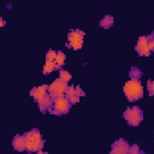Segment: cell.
<instances>
[{"label": "cell", "mask_w": 154, "mask_h": 154, "mask_svg": "<svg viewBox=\"0 0 154 154\" xmlns=\"http://www.w3.org/2000/svg\"><path fill=\"white\" fill-rule=\"evenodd\" d=\"M123 91L130 102L137 101L143 96V87L140 79H129L123 87Z\"/></svg>", "instance_id": "6da1fadb"}, {"label": "cell", "mask_w": 154, "mask_h": 154, "mask_svg": "<svg viewBox=\"0 0 154 154\" xmlns=\"http://www.w3.org/2000/svg\"><path fill=\"white\" fill-rule=\"evenodd\" d=\"M26 135V150L30 153L41 152L43 148V140L42 135L37 129H31Z\"/></svg>", "instance_id": "7a4b0ae2"}, {"label": "cell", "mask_w": 154, "mask_h": 154, "mask_svg": "<svg viewBox=\"0 0 154 154\" xmlns=\"http://www.w3.org/2000/svg\"><path fill=\"white\" fill-rule=\"evenodd\" d=\"M124 119L126 120V123L131 126H138L140 123L143 119V111L137 107V106H132L130 108H128L124 113H123Z\"/></svg>", "instance_id": "3957f363"}, {"label": "cell", "mask_w": 154, "mask_h": 154, "mask_svg": "<svg viewBox=\"0 0 154 154\" xmlns=\"http://www.w3.org/2000/svg\"><path fill=\"white\" fill-rule=\"evenodd\" d=\"M71 105L72 103L67 100V97L65 95H63V96H59L57 99H53V106H52V109L49 112L54 116L66 114L70 111Z\"/></svg>", "instance_id": "277c9868"}, {"label": "cell", "mask_w": 154, "mask_h": 154, "mask_svg": "<svg viewBox=\"0 0 154 154\" xmlns=\"http://www.w3.org/2000/svg\"><path fill=\"white\" fill-rule=\"evenodd\" d=\"M83 38H84V32L79 29H75V30H71L67 35V42H66V46L75 49V51H78L82 48L83 46Z\"/></svg>", "instance_id": "5b68a950"}, {"label": "cell", "mask_w": 154, "mask_h": 154, "mask_svg": "<svg viewBox=\"0 0 154 154\" xmlns=\"http://www.w3.org/2000/svg\"><path fill=\"white\" fill-rule=\"evenodd\" d=\"M67 88V83L61 81L60 78L53 81L49 85H48V94L53 97V99H57L59 96H63L65 95V90Z\"/></svg>", "instance_id": "8992f818"}, {"label": "cell", "mask_w": 154, "mask_h": 154, "mask_svg": "<svg viewBox=\"0 0 154 154\" xmlns=\"http://www.w3.org/2000/svg\"><path fill=\"white\" fill-rule=\"evenodd\" d=\"M129 148H130L129 142L124 138H119L116 142H113L111 147V153L112 154H126L129 153Z\"/></svg>", "instance_id": "52a82bcc"}, {"label": "cell", "mask_w": 154, "mask_h": 154, "mask_svg": "<svg viewBox=\"0 0 154 154\" xmlns=\"http://www.w3.org/2000/svg\"><path fill=\"white\" fill-rule=\"evenodd\" d=\"M136 52L138 53V55L141 57H148L150 54V49L148 47V40H147V36H141L137 41V45H136Z\"/></svg>", "instance_id": "ba28073f"}, {"label": "cell", "mask_w": 154, "mask_h": 154, "mask_svg": "<svg viewBox=\"0 0 154 154\" xmlns=\"http://www.w3.org/2000/svg\"><path fill=\"white\" fill-rule=\"evenodd\" d=\"M12 146L16 150L23 152L26 150V135H16L12 141Z\"/></svg>", "instance_id": "9c48e42d"}, {"label": "cell", "mask_w": 154, "mask_h": 154, "mask_svg": "<svg viewBox=\"0 0 154 154\" xmlns=\"http://www.w3.org/2000/svg\"><path fill=\"white\" fill-rule=\"evenodd\" d=\"M37 105H38L40 112H42V113L49 112V111L52 109V106H53V97H52L49 94H47L45 97H42V99L37 102Z\"/></svg>", "instance_id": "30bf717a"}, {"label": "cell", "mask_w": 154, "mask_h": 154, "mask_svg": "<svg viewBox=\"0 0 154 154\" xmlns=\"http://www.w3.org/2000/svg\"><path fill=\"white\" fill-rule=\"evenodd\" d=\"M30 94H31L32 99H34L36 102H38L42 97H45V96L48 94V85H40V87H35V88H32V89H31Z\"/></svg>", "instance_id": "8fae6325"}, {"label": "cell", "mask_w": 154, "mask_h": 154, "mask_svg": "<svg viewBox=\"0 0 154 154\" xmlns=\"http://www.w3.org/2000/svg\"><path fill=\"white\" fill-rule=\"evenodd\" d=\"M65 96L67 97V100L73 105V103H77L79 101V95L76 93V87H72V85H67L66 90H65Z\"/></svg>", "instance_id": "7c38bea8"}, {"label": "cell", "mask_w": 154, "mask_h": 154, "mask_svg": "<svg viewBox=\"0 0 154 154\" xmlns=\"http://www.w3.org/2000/svg\"><path fill=\"white\" fill-rule=\"evenodd\" d=\"M113 17L111 16V14H106L100 22H99V25L101 26V28H103V29H108V28H111L112 25H113Z\"/></svg>", "instance_id": "4fadbf2b"}, {"label": "cell", "mask_w": 154, "mask_h": 154, "mask_svg": "<svg viewBox=\"0 0 154 154\" xmlns=\"http://www.w3.org/2000/svg\"><path fill=\"white\" fill-rule=\"evenodd\" d=\"M65 61H66V55L64 54V52H61V51H58V52H57V57H55V60H54L57 69H61V67L64 66Z\"/></svg>", "instance_id": "5bb4252c"}, {"label": "cell", "mask_w": 154, "mask_h": 154, "mask_svg": "<svg viewBox=\"0 0 154 154\" xmlns=\"http://www.w3.org/2000/svg\"><path fill=\"white\" fill-rule=\"evenodd\" d=\"M57 69V66H55V63L54 61H49V60H46V64H45V66H43V70H42V72H43V75H49L52 71H54Z\"/></svg>", "instance_id": "9a60e30c"}, {"label": "cell", "mask_w": 154, "mask_h": 154, "mask_svg": "<svg viewBox=\"0 0 154 154\" xmlns=\"http://www.w3.org/2000/svg\"><path fill=\"white\" fill-rule=\"evenodd\" d=\"M141 76H142V71H141L138 67L132 66V67L130 69V71H129V77H130L131 79H140Z\"/></svg>", "instance_id": "2e32d148"}, {"label": "cell", "mask_w": 154, "mask_h": 154, "mask_svg": "<svg viewBox=\"0 0 154 154\" xmlns=\"http://www.w3.org/2000/svg\"><path fill=\"white\" fill-rule=\"evenodd\" d=\"M59 78L61 81H64V82L67 83L69 81H71V73L67 72V71H65V70H60L59 71Z\"/></svg>", "instance_id": "e0dca14e"}, {"label": "cell", "mask_w": 154, "mask_h": 154, "mask_svg": "<svg viewBox=\"0 0 154 154\" xmlns=\"http://www.w3.org/2000/svg\"><path fill=\"white\" fill-rule=\"evenodd\" d=\"M129 153H130V154H141L142 150L138 148V144H130Z\"/></svg>", "instance_id": "ac0fdd59"}, {"label": "cell", "mask_w": 154, "mask_h": 154, "mask_svg": "<svg viewBox=\"0 0 154 154\" xmlns=\"http://www.w3.org/2000/svg\"><path fill=\"white\" fill-rule=\"evenodd\" d=\"M147 40H148V47H149L150 52L154 51V32L149 34V35L147 36Z\"/></svg>", "instance_id": "d6986e66"}, {"label": "cell", "mask_w": 154, "mask_h": 154, "mask_svg": "<svg viewBox=\"0 0 154 154\" xmlns=\"http://www.w3.org/2000/svg\"><path fill=\"white\" fill-rule=\"evenodd\" d=\"M55 57H57V52L55 51H48L46 53V60H49V61H54L55 60Z\"/></svg>", "instance_id": "ffe728a7"}, {"label": "cell", "mask_w": 154, "mask_h": 154, "mask_svg": "<svg viewBox=\"0 0 154 154\" xmlns=\"http://www.w3.org/2000/svg\"><path fill=\"white\" fill-rule=\"evenodd\" d=\"M147 89H148L149 94H150L152 96H154V81L148 79V82H147Z\"/></svg>", "instance_id": "44dd1931"}, {"label": "cell", "mask_w": 154, "mask_h": 154, "mask_svg": "<svg viewBox=\"0 0 154 154\" xmlns=\"http://www.w3.org/2000/svg\"><path fill=\"white\" fill-rule=\"evenodd\" d=\"M76 93H77L79 96H84V95H85V94H84V91L82 90V88H81L79 85H77V87H76Z\"/></svg>", "instance_id": "7402d4cb"}, {"label": "cell", "mask_w": 154, "mask_h": 154, "mask_svg": "<svg viewBox=\"0 0 154 154\" xmlns=\"http://www.w3.org/2000/svg\"><path fill=\"white\" fill-rule=\"evenodd\" d=\"M5 25V20L2 18H0V26H4Z\"/></svg>", "instance_id": "603a6c76"}]
</instances>
